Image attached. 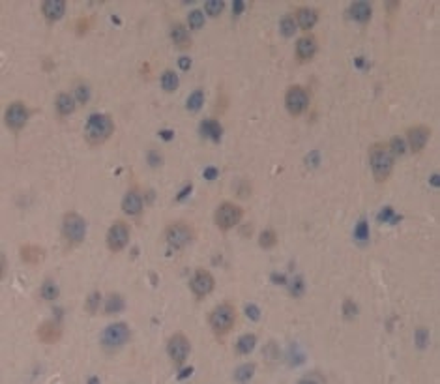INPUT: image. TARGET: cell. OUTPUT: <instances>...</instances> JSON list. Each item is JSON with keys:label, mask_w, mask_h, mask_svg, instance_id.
I'll return each mask as SVG.
<instances>
[{"label": "cell", "mask_w": 440, "mask_h": 384, "mask_svg": "<svg viewBox=\"0 0 440 384\" xmlns=\"http://www.w3.org/2000/svg\"><path fill=\"white\" fill-rule=\"evenodd\" d=\"M431 182H433V185H438V174H433V176H431Z\"/></svg>", "instance_id": "54"}, {"label": "cell", "mask_w": 440, "mask_h": 384, "mask_svg": "<svg viewBox=\"0 0 440 384\" xmlns=\"http://www.w3.org/2000/svg\"><path fill=\"white\" fill-rule=\"evenodd\" d=\"M243 218V208H240L238 205L225 201L216 208L214 212V223L221 232H227L230 229H234L236 225H240V221Z\"/></svg>", "instance_id": "5"}, {"label": "cell", "mask_w": 440, "mask_h": 384, "mask_svg": "<svg viewBox=\"0 0 440 384\" xmlns=\"http://www.w3.org/2000/svg\"><path fill=\"white\" fill-rule=\"evenodd\" d=\"M114 133V122L105 113H92L85 124V139L90 146H99L111 139Z\"/></svg>", "instance_id": "1"}, {"label": "cell", "mask_w": 440, "mask_h": 384, "mask_svg": "<svg viewBox=\"0 0 440 384\" xmlns=\"http://www.w3.org/2000/svg\"><path fill=\"white\" fill-rule=\"evenodd\" d=\"M190 351H191V343L187 336L182 334V332H176V334H172L169 341H167V354L171 358L172 362L176 365H182L185 362V358L190 356Z\"/></svg>", "instance_id": "8"}, {"label": "cell", "mask_w": 440, "mask_h": 384, "mask_svg": "<svg viewBox=\"0 0 440 384\" xmlns=\"http://www.w3.org/2000/svg\"><path fill=\"white\" fill-rule=\"evenodd\" d=\"M171 40L174 41V45L178 49H190L191 47V38L187 28L182 25V23H176L171 27Z\"/></svg>", "instance_id": "21"}, {"label": "cell", "mask_w": 440, "mask_h": 384, "mask_svg": "<svg viewBox=\"0 0 440 384\" xmlns=\"http://www.w3.org/2000/svg\"><path fill=\"white\" fill-rule=\"evenodd\" d=\"M58 285L54 283L53 279H45L43 281V285H41V296H43V300H47V302H53V300L58 298Z\"/></svg>", "instance_id": "26"}, {"label": "cell", "mask_w": 440, "mask_h": 384, "mask_svg": "<svg viewBox=\"0 0 440 384\" xmlns=\"http://www.w3.org/2000/svg\"><path fill=\"white\" fill-rule=\"evenodd\" d=\"M193 373V367H185V369H182V373L178 375V378H187Z\"/></svg>", "instance_id": "51"}, {"label": "cell", "mask_w": 440, "mask_h": 384, "mask_svg": "<svg viewBox=\"0 0 440 384\" xmlns=\"http://www.w3.org/2000/svg\"><path fill=\"white\" fill-rule=\"evenodd\" d=\"M130 338H132L130 326L125 325V323H112V325H109L105 330H103L101 347H103L107 352H116L130 341Z\"/></svg>", "instance_id": "6"}, {"label": "cell", "mask_w": 440, "mask_h": 384, "mask_svg": "<svg viewBox=\"0 0 440 384\" xmlns=\"http://www.w3.org/2000/svg\"><path fill=\"white\" fill-rule=\"evenodd\" d=\"M208 325H210L212 332L216 334L217 338L227 336V334L234 328V325H236V307L230 304V302L217 304L210 311Z\"/></svg>", "instance_id": "3"}, {"label": "cell", "mask_w": 440, "mask_h": 384, "mask_svg": "<svg viewBox=\"0 0 440 384\" xmlns=\"http://www.w3.org/2000/svg\"><path fill=\"white\" fill-rule=\"evenodd\" d=\"M392 218V208H390V206H388V208H384V210H382V214H381V221H384V219H390Z\"/></svg>", "instance_id": "50"}, {"label": "cell", "mask_w": 440, "mask_h": 384, "mask_svg": "<svg viewBox=\"0 0 440 384\" xmlns=\"http://www.w3.org/2000/svg\"><path fill=\"white\" fill-rule=\"evenodd\" d=\"M36 336H38V339H40L41 343L54 345L62 339V326H60V323H56V321H45V323H41V325L38 326Z\"/></svg>", "instance_id": "14"}, {"label": "cell", "mask_w": 440, "mask_h": 384, "mask_svg": "<svg viewBox=\"0 0 440 384\" xmlns=\"http://www.w3.org/2000/svg\"><path fill=\"white\" fill-rule=\"evenodd\" d=\"M317 49H319V45H317L315 36H302L296 41V58H298V62H302V64L311 62L313 56L317 54Z\"/></svg>", "instance_id": "15"}, {"label": "cell", "mask_w": 440, "mask_h": 384, "mask_svg": "<svg viewBox=\"0 0 440 384\" xmlns=\"http://www.w3.org/2000/svg\"><path fill=\"white\" fill-rule=\"evenodd\" d=\"M159 135L163 137L165 141H171L172 139V132L171 130H163V132H159Z\"/></svg>", "instance_id": "53"}, {"label": "cell", "mask_w": 440, "mask_h": 384, "mask_svg": "<svg viewBox=\"0 0 440 384\" xmlns=\"http://www.w3.org/2000/svg\"><path fill=\"white\" fill-rule=\"evenodd\" d=\"M19 257L27 266H38L45 259V249L36 244H23L19 249Z\"/></svg>", "instance_id": "17"}, {"label": "cell", "mask_w": 440, "mask_h": 384, "mask_svg": "<svg viewBox=\"0 0 440 384\" xmlns=\"http://www.w3.org/2000/svg\"><path fill=\"white\" fill-rule=\"evenodd\" d=\"M41 14L47 23H56L66 14V2L64 0H45L41 4Z\"/></svg>", "instance_id": "18"}, {"label": "cell", "mask_w": 440, "mask_h": 384, "mask_svg": "<svg viewBox=\"0 0 440 384\" xmlns=\"http://www.w3.org/2000/svg\"><path fill=\"white\" fill-rule=\"evenodd\" d=\"M204 105V92L199 88V90H195V92H191V96L187 98V111L190 113H197V111H201Z\"/></svg>", "instance_id": "28"}, {"label": "cell", "mask_w": 440, "mask_h": 384, "mask_svg": "<svg viewBox=\"0 0 440 384\" xmlns=\"http://www.w3.org/2000/svg\"><path fill=\"white\" fill-rule=\"evenodd\" d=\"M0 263H2V268H0V276L4 278V272H6V255H4V253L0 255Z\"/></svg>", "instance_id": "52"}, {"label": "cell", "mask_w": 440, "mask_h": 384, "mask_svg": "<svg viewBox=\"0 0 440 384\" xmlns=\"http://www.w3.org/2000/svg\"><path fill=\"white\" fill-rule=\"evenodd\" d=\"M371 15H373V10L369 6L367 2H354V4H350L348 8V17L356 23H361V25H365L371 21Z\"/></svg>", "instance_id": "20"}, {"label": "cell", "mask_w": 440, "mask_h": 384, "mask_svg": "<svg viewBox=\"0 0 440 384\" xmlns=\"http://www.w3.org/2000/svg\"><path fill=\"white\" fill-rule=\"evenodd\" d=\"M90 25H92V17H81V19L77 21V34H79V36L86 34L90 30Z\"/></svg>", "instance_id": "40"}, {"label": "cell", "mask_w": 440, "mask_h": 384, "mask_svg": "<svg viewBox=\"0 0 440 384\" xmlns=\"http://www.w3.org/2000/svg\"><path fill=\"white\" fill-rule=\"evenodd\" d=\"M302 279L298 278V279H294V285H292V294H296V296H300V294H302Z\"/></svg>", "instance_id": "44"}, {"label": "cell", "mask_w": 440, "mask_h": 384, "mask_svg": "<svg viewBox=\"0 0 440 384\" xmlns=\"http://www.w3.org/2000/svg\"><path fill=\"white\" fill-rule=\"evenodd\" d=\"M28 120V109L27 105L23 103V101H14V103H10L6 109V113H4V122H6V126L12 130V132H19L25 127Z\"/></svg>", "instance_id": "11"}, {"label": "cell", "mask_w": 440, "mask_h": 384, "mask_svg": "<svg viewBox=\"0 0 440 384\" xmlns=\"http://www.w3.org/2000/svg\"><path fill=\"white\" fill-rule=\"evenodd\" d=\"M414 339H416V345H418L420 349H425L427 343H429V330L423 328V326L416 328V332H414Z\"/></svg>", "instance_id": "36"}, {"label": "cell", "mask_w": 440, "mask_h": 384, "mask_svg": "<svg viewBox=\"0 0 440 384\" xmlns=\"http://www.w3.org/2000/svg\"><path fill=\"white\" fill-rule=\"evenodd\" d=\"M165 240L172 249H184L195 240V229L187 221H174L165 229Z\"/></svg>", "instance_id": "7"}, {"label": "cell", "mask_w": 440, "mask_h": 384, "mask_svg": "<svg viewBox=\"0 0 440 384\" xmlns=\"http://www.w3.org/2000/svg\"><path fill=\"white\" fill-rule=\"evenodd\" d=\"M187 25H190L191 30H199V28H203L204 25V14L201 10H193L187 17Z\"/></svg>", "instance_id": "35"}, {"label": "cell", "mask_w": 440, "mask_h": 384, "mask_svg": "<svg viewBox=\"0 0 440 384\" xmlns=\"http://www.w3.org/2000/svg\"><path fill=\"white\" fill-rule=\"evenodd\" d=\"M257 345V336L255 334H245L236 341V352L238 354H249Z\"/></svg>", "instance_id": "24"}, {"label": "cell", "mask_w": 440, "mask_h": 384, "mask_svg": "<svg viewBox=\"0 0 440 384\" xmlns=\"http://www.w3.org/2000/svg\"><path fill=\"white\" fill-rule=\"evenodd\" d=\"M54 103H56V111H58L60 116H68V114H72L75 111V98L66 92L58 94Z\"/></svg>", "instance_id": "22"}, {"label": "cell", "mask_w": 440, "mask_h": 384, "mask_svg": "<svg viewBox=\"0 0 440 384\" xmlns=\"http://www.w3.org/2000/svg\"><path fill=\"white\" fill-rule=\"evenodd\" d=\"M245 315H247V318H251V321H259V318H261V309H259L255 304H249V305H245Z\"/></svg>", "instance_id": "41"}, {"label": "cell", "mask_w": 440, "mask_h": 384, "mask_svg": "<svg viewBox=\"0 0 440 384\" xmlns=\"http://www.w3.org/2000/svg\"><path fill=\"white\" fill-rule=\"evenodd\" d=\"M201 132H203L206 137H210L214 143H219V141H221L223 127H221V124H219L217 120L210 118V120H204L203 124H201Z\"/></svg>", "instance_id": "23"}, {"label": "cell", "mask_w": 440, "mask_h": 384, "mask_svg": "<svg viewBox=\"0 0 440 384\" xmlns=\"http://www.w3.org/2000/svg\"><path fill=\"white\" fill-rule=\"evenodd\" d=\"M161 88H163L165 92H174L178 88V75L172 70H167L161 75Z\"/></svg>", "instance_id": "29"}, {"label": "cell", "mask_w": 440, "mask_h": 384, "mask_svg": "<svg viewBox=\"0 0 440 384\" xmlns=\"http://www.w3.org/2000/svg\"><path fill=\"white\" fill-rule=\"evenodd\" d=\"M431 133L433 130L425 124H416V126H410L407 130V141L408 146L414 154H420L423 148H425L427 141L431 139Z\"/></svg>", "instance_id": "13"}, {"label": "cell", "mask_w": 440, "mask_h": 384, "mask_svg": "<svg viewBox=\"0 0 440 384\" xmlns=\"http://www.w3.org/2000/svg\"><path fill=\"white\" fill-rule=\"evenodd\" d=\"M279 30H281V34L285 36V38H292L296 34V21L290 17V15H287V17H283L281 23H279Z\"/></svg>", "instance_id": "32"}, {"label": "cell", "mask_w": 440, "mask_h": 384, "mask_svg": "<svg viewBox=\"0 0 440 384\" xmlns=\"http://www.w3.org/2000/svg\"><path fill=\"white\" fill-rule=\"evenodd\" d=\"M309 105V94L305 92V88L302 86H289V90L285 94V107H287V111L289 114L292 116H300V114L307 109Z\"/></svg>", "instance_id": "10"}, {"label": "cell", "mask_w": 440, "mask_h": 384, "mask_svg": "<svg viewBox=\"0 0 440 384\" xmlns=\"http://www.w3.org/2000/svg\"><path fill=\"white\" fill-rule=\"evenodd\" d=\"M255 375V364H243L234 371V380L238 382H245Z\"/></svg>", "instance_id": "31"}, {"label": "cell", "mask_w": 440, "mask_h": 384, "mask_svg": "<svg viewBox=\"0 0 440 384\" xmlns=\"http://www.w3.org/2000/svg\"><path fill=\"white\" fill-rule=\"evenodd\" d=\"M204 176L208 180H214L217 176V169H214V167H208L206 171H204Z\"/></svg>", "instance_id": "47"}, {"label": "cell", "mask_w": 440, "mask_h": 384, "mask_svg": "<svg viewBox=\"0 0 440 384\" xmlns=\"http://www.w3.org/2000/svg\"><path fill=\"white\" fill-rule=\"evenodd\" d=\"M178 66H180V70H190L191 68V58H187V56H182V58L178 60Z\"/></svg>", "instance_id": "45"}, {"label": "cell", "mask_w": 440, "mask_h": 384, "mask_svg": "<svg viewBox=\"0 0 440 384\" xmlns=\"http://www.w3.org/2000/svg\"><path fill=\"white\" fill-rule=\"evenodd\" d=\"M354 236L358 240H367L369 238V223L365 221V219H361L360 223L356 225L354 229Z\"/></svg>", "instance_id": "39"}, {"label": "cell", "mask_w": 440, "mask_h": 384, "mask_svg": "<svg viewBox=\"0 0 440 384\" xmlns=\"http://www.w3.org/2000/svg\"><path fill=\"white\" fill-rule=\"evenodd\" d=\"M99 305H101V292H99V291L90 292V294L86 296L85 309H86V311H88V313H90V315H94V313H98Z\"/></svg>", "instance_id": "30"}, {"label": "cell", "mask_w": 440, "mask_h": 384, "mask_svg": "<svg viewBox=\"0 0 440 384\" xmlns=\"http://www.w3.org/2000/svg\"><path fill=\"white\" fill-rule=\"evenodd\" d=\"M259 245L263 249H272L277 245V234L274 229H264L261 234H259Z\"/></svg>", "instance_id": "25"}, {"label": "cell", "mask_w": 440, "mask_h": 384, "mask_svg": "<svg viewBox=\"0 0 440 384\" xmlns=\"http://www.w3.org/2000/svg\"><path fill=\"white\" fill-rule=\"evenodd\" d=\"M232 10H234V14H242L243 12V2L242 0H238V2H234V4H232Z\"/></svg>", "instance_id": "49"}, {"label": "cell", "mask_w": 440, "mask_h": 384, "mask_svg": "<svg viewBox=\"0 0 440 384\" xmlns=\"http://www.w3.org/2000/svg\"><path fill=\"white\" fill-rule=\"evenodd\" d=\"M294 17H296V27L300 28V30H311V28L317 25V21H319V14H317V10H311V8H298L294 12Z\"/></svg>", "instance_id": "19"}, {"label": "cell", "mask_w": 440, "mask_h": 384, "mask_svg": "<svg viewBox=\"0 0 440 384\" xmlns=\"http://www.w3.org/2000/svg\"><path fill=\"white\" fill-rule=\"evenodd\" d=\"M122 212L130 218H137L143 212V197L137 187H132L122 199Z\"/></svg>", "instance_id": "16"}, {"label": "cell", "mask_w": 440, "mask_h": 384, "mask_svg": "<svg viewBox=\"0 0 440 384\" xmlns=\"http://www.w3.org/2000/svg\"><path fill=\"white\" fill-rule=\"evenodd\" d=\"M191 189H193V185H191V184H187V185H185V187H184V189H182V191H180V195H176V201H184L185 197H187V195H190V191H191Z\"/></svg>", "instance_id": "46"}, {"label": "cell", "mask_w": 440, "mask_h": 384, "mask_svg": "<svg viewBox=\"0 0 440 384\" xmlns=\"http://www.w3.org/2000/svg\"><path fill=\"white\" fill-rule=\"evenodd\" d=\"M148 161H150L152 167H158L161 163V156H158L156 152H148Z\"/></svg>", "instance_id": "42"}, {"label": "cell", "mask_w": 440, "mask_h": 384, "mask_svg": "<svg viewBox=\"0 0 440 384\" xmlns=\"http://www.w3.org/2000/svg\"><path fill=\"white\" fill-rule=\"evenodd\" d=\"M62 236L66 240L70 247L83 244L86 238V221L85 218L77 212H66L62 218Z\"/></svg>", "instance_id": "4"}, {"label": "cell", "mask_w": 440, "mask_h": 384, "mask_svg": "<svg viewBox=\"0 0 440 384\" xmlns=\"http://www.w3.org/2000/svg\"><path fill=\"white\" fill-rule=\"evenodd\" d=\"M214 287H216V279H214L210 272L204 270V268H197L195 274H193V278H191V291H193V294L197 298H204V296H208L214 291Z\"/></svg>", "instance_id": "12"}, {"label": "cell", "mask_w": 440, "mask_h": 384, "mask_svg": "<svg viewBox=\"0 0 440 384\" xmlns=\"http://www.w3.org/2000/svg\"><path fill=\"white\" fill-rule=\"evenodd\" d=\"M223 8H225L223 0H208V2L204 4V12L210 15V17H217V15L223 12Z\"/></svg>", "instance_id": "34"}, {"label": "cell", "mask_w": 440, "mask_h": 384, "mask_svg": "<svg viewBox=\"0 0 440 384\" xmlns=\"http://www.w3.org/2000/svg\"><path fill=\"white\" fill-rule=\"evenodd\" d=\"M401 6V2H386V4H384V8H386L388 12H390V14H394L395 10H397V8Z\"/></svg>", "instance_id": "48"}, {"label": "cell", "mask_w": 440, "mask_h": 384, "mask_svg": "<svg viewBox=\"0 0 440 384\" xmlns=\"http://www.w3.org/2000/svg\"><path fill=\"white\" fill-rule=\"evenodd\" d=\"M107 247L111 249L112 253H118L122 251L128 242H130V225L122 221V219H116L111 227H109V231H107Z\"/></svg>", "instance_id": "9"}, {"label": "cell", "mask_w": 440, "mask_h": 384, "mask_svg": "<svg viewBox=\"0 0 440 384\" xmlns=\"http://www.w3.org/2000/svg\"><path fill=\"white\" fill-rule=\"evenodd\" d=\"M90 98V90H88V86L86 85H77L75 86V100L79 101L81 105H85L86 101Z\"/></svg>", "instance_id": "38"}, {"label": "cell", "mask_w": 440, "mask_h": 384, "mask_svg": "<svg viewBox=\"0 0 440 384\" xmlns=\"http://www.w3.org/2000/svg\"><path fill=\"white\" fill-rule=\"evenodd\" d=\"M124 298L120 294H111L109 298L105 300V313L107 315H114V313H120L124 309Z\"/></svg>", "instance_id": "27"}, {"label": "cell", "mask_w": 440, "mask_h": 384, "mask_svg": "<svg viewBox=\"0 0 440 384\" xmlns=\"http://www.w3.org/2000/svg\"><path fill=\"white\" fill-rule=\"evenodd\" d=\"M302 382H326V378L319 377V375H307V377L302 378Z\"/></svg>", "instance_id": "43"}, {"label": "cell", "mask_w": 440, "mask_h": 384, "mask_svg": "<svg viewBox=\"0 0 440 384\" xmlns=\"http://www.w3.org/2000/svg\"><path fill=\"white\" fill-rule=\"evenodd\" d=\"M388 148H390V152L394 154V158H395V156H403V154L407 152V145H405V141L401 139L399 135H395V137H392V139H390V143H388Z\"/></svg>", "instance_id": "33"}, {"label": "cell", "mask_w": 440, "mask_h": 384, "mask_svg": "<svg viewBox=\"0 0 440 384\" xmlns=\"http://www.w3.org/2000/svg\"><path fill=\"white\" fill-rule=\"evenodd\" d=\"M369 163L373 176L379 184H384L394 172V154L390 152L386 143H374L369 148Z\"/></svg>", "instance_id": "2"}, {"label": "cell", "mask_w": 440, "mask_h": 384, "mask_svg": "<svg viewBox=\"0 0 440 384\" xmlns=\"http://www.w3.org/2000/svg\"><path fill=\"white\" fill-rule=\"evenodd\" d=\"M343 315H345V318H348V321H352V318L358 317V305H356L350 298H347L345 302H343Z\"/></svg>", "instance_id": "37"}]
</instances>
